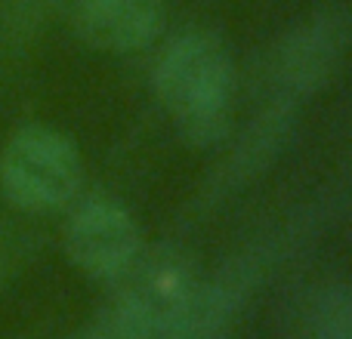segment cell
Returning a JSON list of instances; mask_svg holds the SVG:
<instances>
[{
  "instance_id": "cell-1",
  "label": "cell",
  "mask_w": 352,
  "mask_h": 339,
  "mask_svg": "<svg viewBox=\"0 0 352 339\" xmlns=\"http://www.w3.org/2000/svg\"><path fill=\"white\" fill-rule=\"evenodd\" d=\"M155 86L188 142L210 145L226 133L235 74L217 37L201 31L176 37L158 62Z\"/></svg>"
},
{
  "instance_id": "cell-2",
  "label": "cell",
  "mask_w": 352,
  "mask_h": 339,
  "mask_svg": "<svg viewBox=\"0 0 352 339\" xmlns=\"http://www.w3.org/2000/svg\"><path fill=\"white\" fill-rule=\"evenodd\" d=\"M80 152L50 124H22L0 148V200L12 213L43 216L68 207L80 191Z\"/></svg>"
},
{
  "instance_id": "cell-3",
  "label": "cell",
  "mask_w": 352,
  "mask_h": 339,
  "mask_svg": "<svg viewBox=\"0 0 352 339\" xmlns=\"http://www.w3.org/2000/svg\"><path fill=\"white\" fill-rule=\"evenodd\" d=\"M68 259L90 278H121L142 256L133 216L111 198H90L68 216L62 237Z\"/></svg>"
},
{
  "instance_id": "cell-4",
  "label": "cell",
  "mask_w": 352,
  "mask_h": 339,
  "mask_svg": "<svg viewBox=\"0 0 352 339\" xmlns=\"http://www.w3.org/2000/svg\"><path fill=\"white\" fill-rule=\"evenodd\" d=\"M72 28L87 47L102 53H133L158 37L164 25L161 0H74Z\"/></svg>"
},
{
  "instance_id": "cell-5",
  "label": "cell",
  "mask_w": 352,
  "mask_h": 339,
  "mask_svg": "<svg viewBox=\"0 0 352 339\" xmlns=\"http://www.w3.org/2000/svg\"><path fill=\"white\" fill-rule=\"evenodd\" d=\"M346 47V28L340 19H312L300 31H294L275 53V80L291 96L316 93L337 68V59Z\"/></svg>"
},
{
  "instance_id": "cell-6",
  "label": "cell",
  "mask_w": 352,
  "mask_h": 339,
  "mask_svg": "<svg viewBox=\"0 0 352 339\" xmlns=\"http://www.w3.org/2000/svg\"><path fill=\"white\" fill-rule=\"evenodd\" d=\"M56 10L62 0H0V59H22Z\"/></svg>"
},
{
  "instance_id": "cell-7",
  "label": "cell",
  "mask_w": 352,
  "mask_h": 339,
  "mask_svg": "<svg viewBox=\"0 0 352 339\" xmlns=\"http://www.w3.org/2000/svg\"><path fill=\"white\" fill-rule=\"evenodd\" d=\"M316 339H352V287H328L312 309Z\"/></svg>"
},
{
  "instance_id": "cell-8",
  "label": "cell",
  "mask_w": 352,
  "mask_h": 339,
  "mask_svg": "<svg viewBox=\"0 0 352 339\" xmlns=\"http://www.w3.org/2000/svg\"><path fill=\"white\" fill-rule=\"evenodd\" d=\"M31 250H34V244H31L28 231L19 222H12V219L0 216V287L22 268L25 256Z\"/></svg>"
},
{
  "instance_id": "cell-9",
  "label": "cell",
  "mask_w": 352,
  "mask_h": 339,
  "mask_svg": "<svg viewBox=\"0 0 352 339\" xmlns=\"http://www.w3.org/2000/svg\"><path fill=\"white\" fill-rule=\"evenodd\" d=\"M74 3V0H62V10H68V6H72Z\"/></svg>"
}]
</instances>
